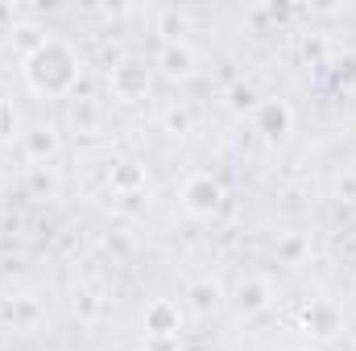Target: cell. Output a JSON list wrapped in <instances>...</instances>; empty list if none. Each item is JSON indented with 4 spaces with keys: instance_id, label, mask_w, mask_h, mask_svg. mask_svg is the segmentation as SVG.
<instances>
[{
    "instance_id": "obj_1",
    "label": "cell",
    "mask_w": 356,
    "mask_h": 351,
    "mask_svg": "<svg viewBox=\"0 0 356 351\" xmlns=\"http://www.w3.org/2000/svg\"><path fill=\"white\" fill-rule=\"evenodd\" d=\"M21 79L38 99H71L83 87V58L71 42L50 37L38 54L21 62Z\"/></svg>"
},
{
    "instance_id": "obj_20",
    "label": "cell",
    "mask_w": 356,
    "mask_h": 351,
    "mask_svg": "<svg viewBox=\"0 0 356 351\" xmlns=\"http://www.w3.org/2000/svg\"><path fill=\"white\" fill-rule=\"evenodd\" d=\"M71 310H75V318L79 323H99L104 318V298L95 293V289H75V298H71Z\"/></svg>"
},
{
    "instance_id": "obj_19",
    "label": "cell",
    "mask_w": 356,
    "mask_h": 351,
    "mask_svg": "<svg viewBox=\"0 0 356 351\" xmlns=\"http://www.w3.org/2000/svg\"><path fill=\"white\" fill-rule=\"evenodd\" d=\"M298 58H302L307 67H327V62H332V42H327L323 33H302V37H298Z\"/></svg>"
},
{
    "instance_id": "obj_11",
    "label": "cell",
    "mask_w": 356,
    "mask_h": 351,
    "mask_svg": "<svg viewBox=\"0 0 356 351\" xmlns=\"http://www.w3.org/2000/svg\"><path fill=\"white\" fill-rule=\"evenodd\" d=\"M220 302H224V285H220V277L203 273V277H195V281L186 285V310H191V314L207 318V314H216Z\"/></svg>"
},
{
    "instance_id": "obj_13",
    "label": "cell",
    "mask_w": 356,
    "mask_h": 351,
    "mask_svg": "<svg viewBox=\"0 0 356 351\" xmlns=\"http://www.w3.org/2000/svg\"><path fill=\"white\" fill-rule=\"evenodd\" d=\"M4 33H8V46H13V54H17L21 62H25L29 54H38V50L50 42V29L38 25V21H29V17H21V21H17L13 29H4Z\"/></svg>"
},
{
    "instance_id": "obj_17",
    "label": "cell",
    "mask_w": 356,
    "mask_h": 351,
    "mask_svg": "<svg viewBox=\"0 0 356 351\" xmlns=\"http://www.w3.org/2000/svg\"><path fill=\"white\" fill-rule=\"evenodd\" d=\"M4 318H13L17 331H33L42 323V302L33 293H21V298H13V306H4Z\"/></svg>"
},
{
    "instance_id": "obj_24",
    "label": "cell",
    "mask_w": 356,
    "mask_h": 351,
    "mask_svg": "<svg viewBox=\"0 0 356 351\" xmlns=\"http://www.w3.org/2000/svg\"><path fill=\"white\" fill-rule=\"evenodd\" d=\"M332 190H336L340 203H356V170H340L336 182H332Z\"/></svg>"
},
{
    "instance_id": "obj_9",
    "label": "cell",
    "mask_w": 356,
    "mask_h": 351,
    "mask_svg": "<svg viewBox=\"0 0 356 351\" xmlns=\"http://www.w3.org/2000/svg\"><path fill=\"white\" fill-rule=\"evenodd\" d=\"M21 153H25L29 166L54 162V157L63 153V132H58V124H33V128H25V132H21Z\"/></svg>"
},
{
    "instance_id": "obj_27",
    "label": "cell",
    "mask_w": 356,
    "mask_h": 351,
    "mask_svg": "<svg viewBox=\"0 0 356 351\" xmlns=\"http://www.w3.org/2000/svg\"><path fill=\"white\" fill-rule=\"evenodd\" d=\"M0 327H4V306H0Z\"/></svg>"
},
{
    "instance_id": "obj_7",
    "label": "cell",
    "mask_w": 356,
    "mask_h": 351,
    "mask_svg": "<svg viewBox=\"0 0 356 351\" xmlns=\"http://www.w3.org/2000/svg\"><path fill=\"white\" fill-rule=\"evenodd\" d=\"M182 306L175 298H154L141 314V327H145V339H178L182 335Z\"/></svg>"
},
{
    "instance_id": "obj_14",
    "label": "cell",
    "mask_w": 356,
    "mask_h": 351,
    "mask_svg": "<svg viewBox=\"0 0 356 351\" xmlns=\"http://www.w3.org/2000/svg\"><path fill=\"white\" fill-rule=\"evenodd\" d=\"M273 261L282 268H298V264L311 261V236L307 232H282L277 244H273Z\"/></svg>"
},
{
    "instance_id": "obj_2",
    "label": "cell",
    "mask_w": 356,
    "mask_h": 351,
    "mask_svg": "<svg viewBox=\"0 0 356 351\" xmlns=\"http://www.w3.org/2000/svg\"><path fill=\"white\" fill-rule=\"evenodd\" d=\"M108 95L120 103V108H133V103H145L149 91H154V67H145V58H116L104 75Z\"/></svg>"
},
{
    "instance_id": "obj_25",
    "label": "cell",
    "mask_w": 356,
    "mask_h": 351,
    "mask_svg": "<svg viewBox=\"0 0 356 351\" xmlns=\"http://www.w3.org/2000/svg\"><path fill=\"white\" fill-rule=\"evenodd\" d=\"M141 351H182V343L178 339H145Z\"/></svg>"
},
{
    "instance_id": "obj_10",
    "label": "cell",
    "mask_w": 356,
    "mask_h": 351,
    "mask_svg": "<svg viewBox=\"0 0 356 351\" xmlns=\"http://www.w3.org/2000/svg\"><path fill=\"white\" fill-rule=\"evenodd\" d=\"M71 132L75 137H83V141H95L99 132H104V103L88 95V91H75L71 95Z\"/></svg>"
},
{
    "instance_id": "obj_4",
    "label": "cell",
    "mask_w": 356,
    "mask_h": 351,
    "mask_svg": "<svg viewBox=\"0 0 356 351\" xmlns=\"http://www.w3.org/2000/svg\"><path fill=\"white\" fill-rule=\"evenodd\" d=\"M249 120H253V132H257L266 145H282V141L294 132V108H290L286 99H277V95H273V99H261Z\"/></svg>"
},
{
    "instance_id": "obj_8",
    "label": "cell",
    "mask_w": 356,
    "mask_h": 351,
    "mask_svg": "<svg viewBox=\"0 0 356 351\" xmlns=\"http://www.w3.org/2000/svg\"><path fill=\"white\" fill-rule=\"evenodd\" d=\"M298 327H302V335L327 343V339H336V335L344 331V310H340L336 302H311V306H302Z\"/></svg>"
},
{
    "instance_id": "obj_3",
    "label": "cell",
    "mask_w": 356,
    "mask_h": 351,
    "mask_svg": "<svg viewBox=\"0 0 356 351\" xmlns=\"http://www.w3.org/2000/svg\"><path fill=\"white\" fill-rule=\"evenodd\" d=\"M178 203H182V211H186L191 219H216V215L224 211V203H228V190H224V182L216 174L195 170V174L182 178Z\"/></svg>"
},
{
    "instance_id": "obj_12",
    "label": "cell",
    "mask_w": 356,
    "mask_h": 351,
    "mask_svg": "<svg viewBox=\"0 0 356 351\" xmlns=\"http://www.w3.org/2000/svg\"><path fill=\"white\" fill-rule=\"evenodd\" d=\"M25 194H29L33 203H50V198H58V194H63V170H58L54 162H46V166H29V170H25Z\"/></svg>"
},
{
    "instance_id": "obj_21",
    "label": "cell",
    "mask_w": 356,
    "mask_h": 351,
    "mask_svg": "<svg viewBox=\"0 0 356 351\" xmlns=\"http://www.w3.org/2000/svg\"><path fill=\"white\" fill-rule=\"evenodd\" d=\"M191 128H195V116H191L186 103H170V108H162V132H166V137H186Z\"/></svg>"
},
{
    "instance_id": "obj_16",
    "label": "cell",
    "mask_w": 356,
    "mask_h": 351,
    "mask_svg": "<svg viewBox=\"0 0 356 351\" xmlns=\"http://www.w3.org/2000/svg\"><path fill=\"white\" fill-rule=\"evenodd\" d=\"M257 103H261V95H257V87L249 79H236V83H228V91H224V108L232 116H253Z\"/></svg>"
},
{
    "instance_id": "obj_28",
    "label": "cell",
    "mask_w": 356,
    "mask_h": 351,
    "mask_svg": "<svg viewBox=\"0 0 356 351\" xmlns=\"http://www.w3.org/2000/svg\"><path fill=\"white\" fill-rule=\"evenodd\" d=\"M353 351H356V348H353Z\"/></svg>"
},
{
    "instance_id": "obj_23",
    "label": "cell",
    "mask_w": 356,
    "mask_h": 351,
    "mask_svg": "<svg viewBox=\"0 0 356 351\" xmlns=\"http://www.w3.org/2000/svg\"><path fill=\"white\" fill-rule=\"evenodd\" d=\"M13 141H21V116H17L13 99H4V95H0V149H4V145H13Z\"/></svg>"
},
{
    "instance_id": "obj_18",
    "label": "cell",
    "mask_w": 356,
    "mask_h": 351,
    "mask_svg": "<svg viewBox=\"0 0 356 351\" xmlns=\"http://www.w3.org/2000/svg\"><path fill=\"white\" fill-rule=\"evenodd\" d=\"M154 29H158L162 42H186V33H191V17H186L182 8H162Z\"/></svg>"
},
{
    "instance_id": "obj_26",
    "label": "cell",
    "mask_w": 356,
    "mask_h": 351,
    "mask_svg": "<svg viewBox=\"0 0 356 351\" xmlns=\"http://www.w3.org/2000/svg\"><path fill=\"white\" fill-rule=\"evenodd\" d=\"M0 21H8V29L17 25V4H0Z\"/></svg>"
},
{
    "instance_id": "obj_5",
    "label": "cell",
    "mask_w": 356,
    "mask_h": 351,
    "mask_svg": "<svg viewBox=\"0 0 356 351\" xmlns=\"http://www.w3.org/2000/svg\"><path fill=\"white\" fill-rule=\"evenodd\" d=\"M154 67H158L162 79L186 83V79H195V71H199V54H195L191 42H162L158 54H154Z\"/></svg>"
},
{
    "instance_id": "obj_6",
    "label": "cell",
    "mask_w": 356,
    "mask_h": 351,
    "mask_svg": "<svg viewBox=\"0 0 356 351\" xmlns=\"http://www.w3.org/2000/svg\"><path fill=\"white\" fill-rule=\"evenodd\" d=\"M232 306H236L241 318L266 314L269 306H273V285H269V277H261V273H245V277L236 281V289H232Z\"/></svg>"
},
{
    "instance_id": "obj_22",
    "label": "cell",
    "mask_w": 356,
    "mask_h": 351,
    "mask_svg": "<svg viewBox=\"0 0 356 351\" xmlns=\"http://www.w3.org/2000/svg\"><path fill=\"white\" fill-rule=\"evenodd\" d=\"M327 75H332V83H336L340 91H353L356 87V50L336 54V58L327 62Z\"/></svg>"
},
{
    "instance_id": "obj_15",
    "label": "cell",
    "mask_w": 356,
    "mask_h": 351,
    "mask_svg": "<svg viewBox=\"0 0 356 351\" xmlns=\"http://www.w3.org/2000/svg\"><path fill=\"white\" fill-rule=\"evenodd\" d=\"M108 186L116 190V198H124V194H145V186H149L145 166H137V162H116V166L108 170Z\"/></svg>"
}]
</instances>
